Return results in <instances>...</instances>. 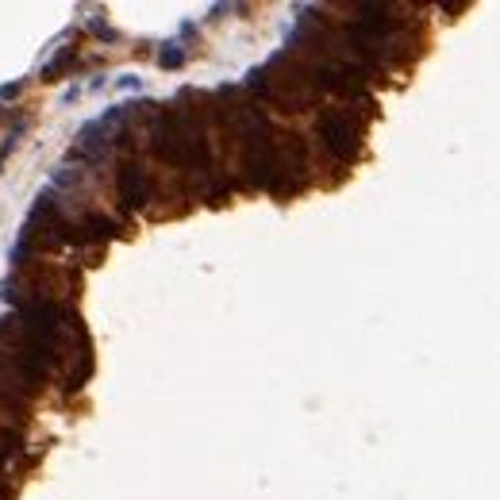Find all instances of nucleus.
Segmentation results:
<instances>
[{"instance_id":"1","label":"nucleus","mask_w":500,"mask_h":500,"mask_svg":"<svg viewBox=\"0 0 500 500\" xmlns=\"http://www.w3.org/2000/svg\"><path fill=\"white\" fill-rule=\"evenodd\" d=\"M319 135H324V147L331 150L335 158H350L354 154V147H358V131L350 127L347 116H339V112H327L324 119H319Z\"/></svg>"},{"instance_id":"2","label":"nucleus","mask_w":500,"mask_h":500,"mask_svg":"<svg viewBox=\"0 0 500 500\" xmlns=\"http://www.w3.org/2000/svg\"><path fill=\"white\" fill-rule=\"evenodd\" d=\"M119 197L127 204H142L147 200V174H142L139 162H124V169H119Z\"/></svg>"},{"instance_id":"3","label":"nucleus","mask_w":500,"mask_h":500,"mask_svg":"<svg viewBox=\"0 0 500 500\" xmlns=\"http://www.w3.org/2000/svg\"><path fill=\"white\" fill-rule=\"evenodd\" d=\"M74 58H77V50H62L54 62H47V66H42V81H58V77L66 74L69 66H74Z\"/></svg>"},{"instance_id":"4","label":"nucleus","mask_w":500,"mask_h":500,"mask_svg":"<svg viewBox=\"0 0 500 500\" xmlns=\"http://www.w3.org/2000/svg\"><path fill=\"white\" fill-rule=\"evenodd\" d=\"M181 62H185L181 42H166V47H162V54H158V66H162V69H177Z\"/></svg>"},{"instance_id":"5","label":"nucleus","mask_w":500,"mask_h":500,"mask_svg":"<svg viewBox=\"0 0 500 500\" xmlns=\"http://www.w3.org/2000/svg\"><path fill=\"white\" fill-rule=\"evenodd\" d=\"M19 92H24V81H8V85H0V100H16Z\"/></svg>"},{"instance_id":"6","label":"nucleus","mask_w":500,"mask_h":500,"mask_svg":"<svg viewBox=\"0 0 500 500\" xmlns=\"http://www.w3.org/2000/svg\"><path fill=\"white\" fill-rule=\"evenodd\" d=\"M139 77H135V74H119V81H116V89H124V92H131V89H139Z\"/></svg>"}]
</instances>
